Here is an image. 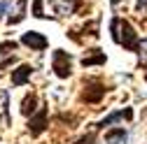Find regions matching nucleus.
<instances>
[{
  "label": "nucleus",
  "mask_w": 147,
  "mask_h": 144,
  "mask_svg": "<svg viewBox=\"0 0 147 144\" xmlns=\"http://www.w3.org/2000/svg\"><path fill=\"white\" fill-rule=\"evenodd\" d=\"M133 119V109L131 107H126V109H119V112H112L110 116H105V119H100L98 123H96V130H103L105 125H112V123H117V121H131Z\"/></svg>",
  "instance_id": "nucleus-6"
},
{
  "label": "nucleus",
  "mask_w": 147,
  "mask_h": 144,
  "mask_svg": "<svg viewBox=\"0 0 147 144\" xmlns=\"http://www.w3.org/2000/svg\"><path fill=\"white\" fill-rule=\"evenodd\" d=\"M105 53L100 51V49H89V53L82 58V65L84 67H91V65H105Z\"/></svg>",
  "instance_id": "nucleus-8"
},
{
  "label": "nucleus",
  "mask_w": 147,
  "mask_h": 144,
  "mask_svg": "<svg viewBox=\"0 0 147 144\" xmlns=\"http://www.w3.org/2000/svg\"><path fill=\"white\" fill-rule=\"evenodd\" d=\"M128 139V133L124 128H112L105 133V144H126Z\"/></svg>",
  "instance_id": "nucleus-9"
},
{
  "label": "nucleus",
  "mask_w": 147,
  "mask_h": 144,
  "mask_svg": "<svg viewBox=\"0 0 147 144\" xmlns=\"http://www.w3.org/2000/svg\"><path fill=\"white\" fill-rule=\"evenodd\" d=\"M7 9H9V3H7V0H0V16H3Z\"/></svg>",
  "instance_id": "nucleus-16"
},
{
  "label": "nucleus",
  "mask_w": 147,
  "mask_h": 144,
  "mask_svg": "<svg viewBox=\"0 0 147 144\" xmlns=\"http://www.w3.org/2000/svg\"><path fill=\"white\" fill-rule=\"evenodd\" d=\"M30 77H33V65L21 63L16 70H12V86H24L30 81Z\"/></svg>",
  "instance_id": "nucleus-7"
},
{
  "label": "nucleus",
  "mask_w": 147,
  "mask_h": 144,
  "mask_svg": "<svg viewBox=\"0 0 147 144\" xmlns=\"http://www.w3.org/2000/svg\"><path fill=\"white\" fill-rule=\"evenodd\" d=\"M136 9H138V12H147V0H138Z\"/></svg>",
  "instance_id": "nucleus-15"
},
{
  "label": "nucleus",
  "mask_w": 147,
  "mask_h": 144,
  "mask_svg": "<svg viewBox=\"0 0 147 144\" xmlns=\"http://www.w3.org/2000/svg\"><path fill=\"white\" fill-rule=\"evenodd\" d=\"M35 109H38V95L30 93V95H26V98H24V102H21V114L33 116V114H35Z\"/></svg>",
  "instance_id": "nucleus-10"
},
{
  "label": "nucleus",
  "mask_w": 147,
  "mask_h": 144,
  "mask_svg": "<svg viewBox=\"0 0 147 144\" xmlns=\"http://www.w3.org/2000/svg\"><path fill=\"white\" fill-rule=\"evenodd\" d=\"M51 70L59 79H68L72 75V56L63 49H56L51 53Z\"/></svg>",
  "instance_id": "nucleus-2"
},
{
  "label": "nucleus",
  "mask_w": 147,
  "mask_h": 144,
  "mask_svg": "<svg viewBox=\"0 0 147 144\" xmlns=\"http://www.w3.org/2000/svg\"><path fill=\"white\" fill-rule=\"evenodd\" d=\"M16 44L14 40H5V42H0V56H14V51H16Z\"/></svg>",
  "instance_id": "nucleus-12"
},
{
  "label": "nucleus",
  "mask_w": 147,
  "mask_h": 144,
  "mask_svg": "<svg viewBox=\"0 0 147 144\" xmlns=\"http://www.w3.org/2000/svg\"><path fill=\"white\" fill-rule=\"evenodd\" d=\"M107 93L105 84H100L98 79H86L84 81V91H82V100L89 102V105H98Z\"/></svg>",
  "instance_id": "nucleus-3"
},
{
  "label": "nucleus",
  "mask_w": 147,
  "mask_h": 144,
  "mask_svg": "<svg viewBox=\"0 0 147 144\" xmlns=\"http://www.w3.org/2000/svg\"><path fill=\"white\" fill-rule=\"evenodd\" d=\"M142 70H145V81H147V65H145V67H142Z\"/></svg>",
  "instance_id": "nucleus-17"
},
{
  "label": "nucleus",
  "mask_w": 147,
  "mask_h": 144,
  "mask_svg": "<svg viewBox=\"0 0 147 144\" xmlns=\"http://www.w3.org/2000/svg\"><path fill=\"white\" fill-rule=\"evenodd\" d=\"M110 33H112V40L117 44H121L124 49L133 51V53H140V37H138V33L133 30V26L128 21L115 16V19L110 21Z\"/></svg>",
  "instance_id": "nucleus-1"
},
{
  "label": "nucleus",
  "mask_w": 147,
  "mask_h": 144,
  "mask_svg": "<svg viewBox=\"0 0 147 144\" xmlns=\"http://www.w3.org/2000/svg\"><path fill=\"white\" fill-rule=\"evenodd\" d=\"M21 44H26L30 51H45L49 47V40L45 37L42 33H38V30H28V33H24Z\"/></svg>",
  "instance_id": "nucleus-5"
},
{
  "label": "nucleus",
  "mask_w": 147,
  "mask_h": 144,
  "mask_svg": "<svg viewBox=\"0 0 147 144\" xmlns=\"http://www.w3.org/2000/svg\"><path fill=\"white\" fill-rule=\"evenodd\" d=\"M75 144H96V133H89V135H84V137H80Z\"/></svg>",
  "instance_id": "nucleus-14"
},
{
  "label": "nucleus",
  "mask_w": 147,
  "mask_h": 144,
  "mask_svg": "<svg viewBox=\"0 0 147 144\" xmlns=\"http://www.w3.org/2000/svg\"><path fill=\"white\" fill-rule=\"evenodd\" d=\"M33 16H38V19H45V12H42V0H35V5H33Z\"/></svg>",
  "instance_id": "nucleus-13"
},
{
  "label": "nucleus",
  "mask_w": 147,
  "mask_h": 144,
  "mask_svg": "<svg viewBox=\"0 0 147 144\" xmlns=\"http://www.w3.org/2000/svg\"><path fill=\"white\" fill-rule=\"evenodd\" d=\"M47 125H49V112H47V105H42V109L28 119V133L33 137H40L47 130Z\"/></svg>",
  "instance_id": "nucleus-4"
},
{
  "label": "nucleus",
  "mask_w": 147,
  "mask_h": 144,
  "mask_svg": "<svg viewBox=\"0 0 147 144\" xmlns=\"http://www.w3.org/2000/svg\"><path fill=\"white\" fill-rule=\"evenodd\" d=\"M26 3H28V0H19V5H16V14L7 19L9 26H16V23H21L26 19Z\"/></svg>",
  "instance_id": "nucleus-11"
}]
</instances>
